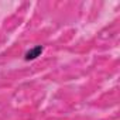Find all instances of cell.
<instances>
[{"label": "cell", "mask_w": 120, "mask_h": 120, "mask_svg": "<svg viewBox=\"0 0 120 120\" xmlns=\"http://www.w3.org/2000/svg\"><path fill=\"white\" fill-rule=\"evenodd\" d=\"M42 51H44V47H42V45H35L34 48H31V49H28V51L26 52L24 59H26V61H33V59L38 58V56L42 54Z\"/></svg>", "instance_id": "cell-1"}]
</instances>
